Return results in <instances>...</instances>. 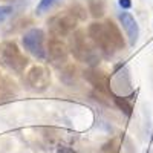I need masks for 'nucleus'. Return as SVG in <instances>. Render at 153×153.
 <instances>
[{"instance_id":"f257e3e1","label":"nucleus","mask_w":153,"mask_h":153,"mask_svg":"<svg viewBox=\"0 0 153 153\" xmlns=\"http://www.w3.org/2000/svg\"><path fill=\"white\" fill-rule=\"evenodd\" d=\"M87 35L100 52L106 57H112L124 48V37L110 19L91 23L87 28Z\"/></svg>"},{"instance_id":"f03ea898","label":"nucleus","mask_w":153,"mask_h":153,"mask_svg":"<svg viewBox=\"0 0 153 153\" xmlns=\"http://www.w3.org/2000/svg\"><path fill=\"white\" fill-rule=\"evenodd\" d=\"M86 8L78 2H74L49 19V35L61 38L69 37L76 31L78 23L86 20Z\"/></svg>"},{"instance_id":"7ed1b4c3","label":"nucleus","mask_w":153,"mask_h":153,"mask_svg":"<svg viewBox=\"0 0 153 153\" xmlns=\"http://www.w3.org/2000/svg\"><path fill=\"white\" fill-rule=\"evenodd\" d=\"M71 37L72 38H71L69 51L74 55V58L81 61V63H87L91 68H95L98 65V61H100L98 48L92 43L91 38H89L87 31L76 29Z\"/></svg>"},{"instance_id":"20e7f679","label":"nucleus","mask_w":153,"mask_h":153,"mask_svg":"<svg viewBox=\"0 0 153 153\" xmlns=\"http://www.w3.org/2000/svg\"><path fill=\"white\" fill-rule=\"evenodd\" d=\"M0 63L2 66L6 68L9 72L14 74H23L25 69L28 68V57L20 51L16 42H5L0 46Z\"/></svg>"},{"instance_id":"39448f33","label":"nucleus","mask_w":153,"mask_h":153,"mask_svg":"<svg viewBox=\"0 0 153 153\" xmlns=\"http://www.w3.org/2000/svg\"><path fill=\"white\" fill-rule=\"evenodd\" d=\"M23 48L28 51L31 55H34L37 60H46L48 58V46H46V34L38 29L32 28L28 32H25L22 38Z\"/></svg>"},{"instance_id":"423d86ee","label":"nucleus","mask_w":153,"mask_h":153,"mask_svg":"<svg viewBox=\"0 0 153 153\" xmlns=\"http://www.w3.org/2000/svg\"><path fill=\"white\" fill-rule=\"evenodd\" d=\"M69 46L66 45L65 38L61 37H54L51 35L48 40V60L51 61V65L63 69L66 68L68 63V57H69Z\"/></svg>"},{"instance_id":"0eeeda50","label":"nucleus","mask_w":153,"mask_h":153,"mask_svg":"<svg viewBox=\"0 0 153 153\" xmlns=\"http://www.w3.org/2000/svg\"><path fill=\"white\" fill-rule=\"evenodd\" d=\"M84 78L91 83V86L94 87L95 94L100 97L101 101H103V98L113 97V91L110 89V80L106 75V72L97 68H89L87 71H84Z\"/></svg>"},{"instance_id":"6e6552de","label":"nucleus","mask_w":153,"mask_h":153,"mask_svg":"<svg viewBox=\"0 0 153 153\" xmlns=\"http://www.w3.org/2000/svg\"><path fill=\"white\" fill-rule=\"evenodd\" d=\"M25 84L32 92H45L51 84V72L45 66H32L25 75Z\"/></svg>"},{"instance_id":"1a4fd4ad","label":"nucleus","mask_w":153,"mask_h":153,"mask_svg":"<svg viewBox=\"0 0 153 153\" xmlns=\"http://www.w3.org/2000/svg\"><path fill=\"white\" fill-rule=\"evenodd\" d=\"M118 17H120V23H121V26H123L127 38H129V43L133 46L139 38V25H138V22L135 20V17L130 14V12H127V11H121Z\"/></svg>"},{"instance_id":"9d476101","label":"nucleus","mask_w":153,"mask_h":153,"mask_svg":"<svg viewBox=\"0 0 153 153\" xmlns=\"http://www.w3.org/2000/svg\"><path fill=\"white\" fill-rule=\"evenodd\" d=\"M87 11L91 12V16L95 17V19L103 17L104 11H106L104 0H87Z\"/></svg>"},{"instance_id":"9b49d317","label":"nucleus","mask_w":153,"mask_h":153,"mask_svg":"<svg viewBox=\"0 0 153 153\" xmlns=\"http://www.w3.org/2000/svg\"><path fill=\"white\" fill-rule=\"evenodd\" d=\"M112 101H113V104L117 106L124 115H127V117H130V115H132V104L129 103V100H127L126 97H118V95L113 94Z\"/></svg>"},{"instance_id":"f8f14e48","label":"nucleus","mask_w":153,"mask_h":153,"mask_svg":"<svg viewBox=\"0 0 153 153\" xmlns=\"http://www.w3.org/2000/svg\"><path fill=\"white\" fill-rule=\"evenodd\" d=\"M57 2L58 0H40L38 5H37V8H35V12L37 14H45V12H48Z\"/></svg>"},{"instance_id":"ddd939ff","label":"nucleus","mask_w":153,"mask_h":153,"mask_svg":"<svg viewBox=\"0 0 153 153\" xmlns=\"http://www.w3.org/2000/svg\"><path fill=\"white\" fill-rule=\"evenodd\" d=\"M11 86H14V83H9L6 78H3L2 74H0V97H6V95H11Z\"/></svg>"},{"instance_id":"4468645a","label":"nucleus","mask_w":153,"mask_h":153,"mask_svg":"<svg viewBox=\"0 0 153 153\" xmlns=\"http://www.w3.org/2000/svg\"><path fill=\"white\" fill-rule=\"evenodd\" d=\"M11 14H12V6H9V5H2L0 6V25H2Z\"/></svg>"},{"instance_id":"2eb2a0df","label":"nucleus","mask_w":153,"mask_h":153,"mask_svg":"<svg viewBox=\"0 0 153 153\" xmlns=\"http://www.w3.org/2000/svg\"><path fill=\"white\" fill-rule=\"evenodd\" d=\"M120 5H121L123 9H129L132 6V2L130 0H120Z\"/></svg>"}]
</instances>
